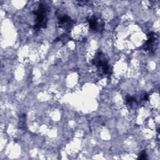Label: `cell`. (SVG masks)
Instances as JSON below:
<instances>
[{
    "instance_id": "obj_6",
    "label": "cell",
    "mask_w": 160,
    "mask_h": 160,
    "mask_svg": "<svg viewBox=\"0 0 160 160\" xmlns=\"http://www.w3.org/2000/svg\"><path fill=\"white\" fill-rule=\"evenodd\" d=\"M147 159V154L145 150L142 151L138 157V159Z\"/></svg>"
},
{
    "instance_id": "obj_1",
    "label": "cell",
    "mask_w": 160,
    "mask_h": 160,
    "mask_svg": "<svg viewBox=\"0 0 160 160\" xmlns=\"http://www.w3.org/2000/svg\"><path fill=\"white\" fill-rule=\"evenodd\" d=\"M33 13L36 16V22L33 28L36 29L45 28L47 24V13L48 7L45 4L40 3L38 9L33 11Z\"/></svg>"
},
{
    "instance_id": "obj_3",
    "label": "cell",
    "mask_w": 160,
    "mask_h": 160,
    "mask_svg": "<svg viewBox=\"0 0 160 160\" xmlns=\"http://www.w3.org/2000/svg\"><path fill=\"white\" fill-rule=\"evenodd\" d=\"M74 21L71 19L69 16L68 15L64 14L62 16H60L58 18V24L61 27L66 29H69L71 26L73 24Z\"/></svg>"
},
{
    "instance_id": "obj_5",
    "label": "cell",
    "mask_w": 160,
    "mask_h": 160,
    "mask_svg": "<svg viewBox=\"0 0 160 160\" xmlns=\"http://www.w3.org/2000/svg\"><path fill=\"white\" fill-rule=\"evenodd\" d=\"M136 98L134 97L131 96L130 95H127L126 96V103L131 104L132 102H136Z\"/></svg>"
},
{
    "instance_id": "obj_4",
    "label": "cell",
    "mask_w": 160,
    "mask_h": 160,
    "mask_svg": "<svg viewBox=\"0 0 160 160\" xmlns=\"http://www.w3.org/2000/svg\"><path fill=\"white\" fill-rule=\"evenodd\" d=\"M88 22L89 24V26L90 29L93 31H97L102 29L103 28V25H99V22H98V19L96 16H91L88 18Z\"/></svg>"
},
{
    "instance_id": "obj_2",
    "label": "cell",
    "mask_w": 160,
    "mask_h": 160,
    "mask_svg": "<svg viewBox=\"0 0 160 160\" xmlns=\"http://www.w3.org/2000/svg\"><path fill=\"white\" fill-rule=\"evenodd\" d=\"M92 64L99 69H101L102 72L105 75H111L112 70L111 67L106 60L101 52H97L94 58L92 59Z\"/></svg>"
},
{
    "instance_id": "obj_7",
    "label": "cell",
    "mask_w": 160,
    "mask_h": 160,
    "mask_svg": "<svg viewBox=\"0 0 160 160\" xmlns=\"http://www.w3.org/2000/svg\"><path fill=\"white\" fill-rule=\"evenodd\" d=\"M148 97H149V95L148 94H145L144 95V97H143V99L144 100H148Z\"/></svg>"
}]
</instances>
